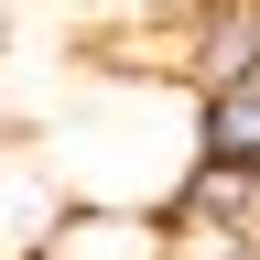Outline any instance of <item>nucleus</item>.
I'll return each mask as SVG.
<instances>
[{"label":"nucleus","mask_w":260,"mask_h":260,"mask_svg":"<svg viewBox=\"0 0 260 260\" xmlns=\"http://www.w3.org/2000/svg\"><path fill=\"white\" fill-rule=\"evenodd\" d=\"M44 260H174V206L141 195H76L44 228Z\"/></svg>","instance_id":"f257e3e1"},{"label":"nucleus","mask_w":260,"mask_h":260,"mask_svg":"<svg viewBox=\"0 0 260 260\" xmlns=\"http://www.w3.org/2000/svg\"><path fill=\"white\" fill-rule=\"evenodd\" d=\"M76 206V184H65V162L44 152V130H11L0 141V260L44 249V228Z\"/></svg>","instance_id":"f03ea898"},{"label":"nucleus","mask_w":260,"mask_h":260,"mask_svg":"<svg viewBox=\"0 0 260 260\" xmlns=\"http://www.w3.org/2000/svg\"><path fill=\"white\" fill-rule=\"evenodd\" d=\"M174 76L184 87L260 76V0H206V11H184L174 22Z\"/></svg>","instance_id":"7ed1b4c3"},{"label":"nucleus","mask_w":260,"mask_h":260,"mask_svg":"<svg viewBox=\"0 0 260 260\" xmlns=\"http://www.w3.org/2000/svg\"><path fill=\"white\" fill-rule=\"evenodd\" d=\"M174 228H239V239H260V162L195 152L184 184H174Z\"/></svg>","instance_id":"20e7f679"},{"label":"nucleus","mask_w":260,"mask_h":260,"mask_svg":"<svg viewBox=\"0 0 260 260\" xmlns=\"http://www.w3.org/2000/svg\"><path fill=\"white\" fill-rule=\"evenodd\" d=\"M195 152H217V162H260V76L195 87Z\"/></svg>","instance_id":"39448f33"},{"label":"nucleus","mask_w":260,"mask_h":260,"mask_svg":"<svg viewBox=\"0 0 260 260\" xmlns=\"http://www.w3.org/2000/svg\"><path fill=\"white\" fill-rule=\"evenodd\" d=\"M174 260H260V239H239V228H174Z\"/></svg>","instance_id":"423d86ee"},{"label":"nucleus","mask_w":260,"mask_h":260,"mask_svg":"<svg viewBox=\"0 0 260 260\" xmlns=\"http://www.w3.org/2000/svg\"><path fill=\"white\" fill-rule=\"evenodd\" d=\"M98 11H109V22H130V32H141V22H184V11H206V0H98Z\"/></svg>","instance_id":"0eeeda50"},{"label":"nucleus","mask_w":260,"mask_h":260,"mask_svg":"<svg viewBox=\"0 0 260 260\" xmlns=\"http://www.w3.org/2000/svg\"><path fill=\"white\" fill-rule=\"evenodd\" d=\"M11 130H22V119H11V98H0V141H11Z\"/></svg>","instance_id":"6e6552de"}]
</instances>
